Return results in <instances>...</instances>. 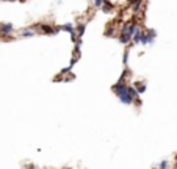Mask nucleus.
<instances>
[{"mask_svg": "<svg viewBox=\"0 0 177 169\" xmlns=\"http://www.w3.org/2000/svg\"><path fill=\"white\" fill-rule=\"evenodd\" d=\"M85 30H86V23H77V27H75L74 33L77 35L79 39H82V36L85 35Z\"/></svg>", "mask_w": 177, "mask_h": 169, "instance_id": "39448f33", "label": "nucleus"}, {"mask_svg": "<svg viewBox=\"0 0 177 169\" xmlns=\"http://www.w3.org/2000/svg\"><path fill=\"white\" fill-rule=\"evenodd\" d=\"M168 166H169L168 160H163V161H160V164L157 166V169H168Z\"/></svg>", "mask_w": 177, "mask_h": 169, "instance_id": "f8f14e48", "label": "nucleus"}, {"mask_svg": "<svg viewBox=\"0 0 177 169\" xmlns=\"http://www.w3.org/2000/svg\"><path fill=\"white\" fill-rule=\"evenodd\" d=\"M25 169H36V166H33V164H28V166L25 167Z\"/></svg>", "mask_w": 177, "mask_h": 169, "instance_id": "dca6fc26", "label": "nucleus"}, {"mask_svg": "<svg viewBox=\"0 0 177 169\" xmlns=\"http://www.w3.org/2000/svg\"><path fill=\"white\" fill-rule=\"evenodd\" d=\"M13 30H14L13 23H10V22L0 23V36H10V35L13 33Z\"/></svg>", "mask_w": 177, "mask_h": 169, "instance_id": "f03ea898", "label": "nucleus"}, {"mask_svg": "<svg viewBox=\"0 0 177 169\" xmlns=\"http://www.w3.org/2000/svg\"><path fill=\"white\" fill-rule=\"evenodd\" d=\"M127 83L125 82H122V80H119L118 83H114V86L111 88L113 89V92L116 94V95H121V94H124V92H127Z\"/></svg>", "mask_w": 177, "mask_h": 169, "instance_id": "f257e3e1", "label": "nucleus"}, {"mask_svg": "<svg viewBox=\"0 0 177 169\" xmlns=\"http://www.w3.org/2000/svg\"><path fill=\"white\" fill-rule=\"evenodd\" d=\"M146 36H147V44H152L155 41V36H157V32L152 30V28H147L146 30Z\"/></svg>", "mask_w": 177, "mask_h": 169, "instance_id": "0eeeda50", "label": "nucleus"}, {"mask_svg": "<svg viewBox=\"0 0 177 169\" xmlns=\"http://www.w3.org/2000/svg\"><path fill=\"white\" fill-rule=\"evenodd\" d=\"M60 28L63 30V32H67V33H74V30H75V27H74V23H64V25H60Z\"/></svg>", "mask_w": 177, "mask_h": 169, "instance_id": "9d476101", "label": "nucleus"}, {"mask_svg": "<svg viewBox=\"0 0 177 169\" xmlns=\"http://www.w3.org/2000/svg\"><path fill=\"white\" fill-rule=\"evenodd\" d=\"M19 36H20V38H32V36H36V33L28 27V28H22L20 33H19Z\"/></svg>", "mask_w": 177, "mask_h": 169, "instance_id": "423d86ee", "label": "nucleus"}, {"mask_svg": "<svg viewBox=\"0 0 177 169\" xmlns=\"http://www.w3.org/2000/svg\"><path fill=\"white\" fill-rule=\"evenodd\" d=\"M122 63H124L125 66H127V63H129V49L125 50V52H124V55H122Z\"/></svg>", "mask_w": 177, "mask_h": 169, "instance_id": "ddd939ff", "label": "nucleus"}, {"mask_svg": "<svg viewBox=\"0 0 177 169\" xmlns=\"http://www.w3.org/2000/svg\"><path fill=\"white\" fill-rule=\"evenodd\" d=\"M133 88L136 89L138 95H140V94H143V92H146V89H147V86H146V82H136V83L133 85Z\"/></svg>", "mask_w": 177, "mask_h": 169, "instance_id": "6e6552de", "label": "nucleus"}, {"mask_svg": "<svg viewBox=\"0 0 177 169\" xmlns=\"http://www.w3.org/2000/svg\"><path fill=\"white\" fill-rule=\"evenodd\" d=\"M175 166H177V154H175Z\"/></svg>", "mask_w": 177, "mask_h": 169, "instance_id": "f3484780", "label": "nucleus"}, {"mask_svg": "<svg viewBox=\"0 0 177 169\" xmlns=\"http://www.w3.org/2000/svg\"><path fill=\"white\" fill-rule=\"evenodd\" d=\"M102 8H104V11H105V13H111V11L114 10V3L108 2V0H104V3H102Z\"/></svg>", "mask_w": 177, "mask_h": 169, "instance_id": "1a4fd4ad", "label": "nucleus"}, {"mask_svg": "<svg viewBox=\"0 0 177 169\" xmlns=\"http://www.w3.org/2000/svg\"><path fill=\"white\" fill-rule=\"evenodd\" d=\"M118 97H119L121 104H124V105H132V104H133V99L129 95V92H124V94L118 95Z\"/></svg>", "mask_w": 177, "mask_h": 169, "instance_id": "20e7f679", "label": "nucleus"}, {"mask_svg": "<svg viewBox=\"0 0 177 169\" xmlns=\"http://www.w3.org/2000/svg\"><path fill=\"white\" fill-rule=\"evenodd\" d=\"M104 0H97V2H94V6H102Z\"/></svg>", "mask_w": 177, "mask_h": 169, "instance_id": "2eb2a0df", "label": "nucleus"}, {"mask_svg": "<svg viewBox=\"0 0 177 169\" xmlns=\"http://www.w3.org/2000/svg\"><path fill=\"white\" fill-rule=\"evenodd\" d=\"M155 169H157V167H155Z\"/></svg>", "mask_w": 177, "mask_h": 169, "instance_id": "a211bd4d", "label": "nucleus"}, {"mask_svg": "<svg viewBox=\"0 0 177 169\" xmlns=\"http://www.w3.org/2000/svg\"><path fill=\"white\" fill-rule=\"evenodd\" d=\"M75 63H77V58H75V57H72V60H71V64H69V69H72V67L75 66Z\"/></svg>", "mask_w": 177, "mask_h": 169, "instance_id": "4468645a", "label": "nucleus"}, {"mask_svg": "<svg viewBox=\"0 0 177 169\" xmlns=\"http://www.w3.org/2000/svg\"><path fill=\"white\" fill-rule=\"evenodd\" d=\"M118 41H119L121 44H124V45H127V44L132 42V35H129V33H119Z\"/></svg>", "mask_w": 177, "mask_h": 169, "instance_id": "7ed1b4c3", "label": "nucleus"}, {"mask_svg": "<svg viewBox=\"0 0 177 169\" xmlns=\"http://www.w3.org/2000/svg\"><path fill=\"white\" fill-rule=\"evenodd\" d=\"M127 92H129V95H130L133 100L138 99V92H136V89L133 88V85H129V86H127Z\"/></svg>", "mask_w": 177, "mask_h": 169, "instance_id": "9b49d317", "label": "nucleus"}]
</instances>
